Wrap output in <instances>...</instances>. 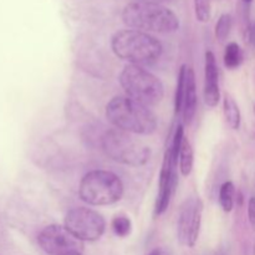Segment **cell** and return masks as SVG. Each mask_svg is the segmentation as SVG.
I'll return each mask as SVG.
<instances>
[{
  "mask_svg": "<svg viewBox=\"0 0 255 255\" xmlns=\"http://www.w3.org/2000/svg\"><path fill=\"white\" fill-rule=\"evenodd\" d=\"M254 254H255V246H254Z\"/></svg>",
  "mask_w": 255,
  "mask_h": 255,
  "instance_id": "484cf974",
  "label": "cell"
},
{
  "mask_svg": "<svg viewBox=\"0 0 255 255\" xmlns=\"http://www.w3.org/2000/svg\"><path fill=\"white\" fill-rule=\"evenodd\" d=\"M148 255H161V252H159L158 249H154V251H152Z\"/></svg>",
  "mask_w": 255,
  "mask_h": 255,
  "instance_id": "d4e9b609",
  "label": "cell"
},
{
  "mask_svg": "<svg viewBox=\"0 0 255 255\" xmlns=\"http://www.w3.org/2000/svg\"><path fill=\"white\" fill-rule=\"evenodd\" d=\"M105 153L117 163L126 166H144L151 157V148L132 133L120 128L105 132L101 139Z\"/></svg>",
  "mask_w": 255,
  "mask_h": 255,
  "instance_id": "5b68a950",
  "label": "cell"
},
{
  "mask_svg": "<svg viewBox=\"0 0 255 255\" xmlns=\"http://www.w3.org/2000/svg\"><path fill=\"white\" fill-rule=\"evenodd\" d=\"M252 2H253V0H241V4L243 5L244 11H246V14L249 11V7H251Z\"/></svg>",
  "mask_w": 255,
  "mask_h": 255,
  "instance_id": "cb8c5ba5",
  "label": "cell"
},
{
  "mask_svg": "<svg viewBox=\"0 0 255 255\" xmlns=\"http://www.w3.org/2000/svg\"><path fill=\"white\" fill-rule=\"evenodd\" d=\"M243 61V51L237 42H229L224 51V65L227 69L234 70L241 66Z\"/></svg>",
  "mask_w": 255,
  "mask_h": 255,
  "instance_id": "2e32d148",
  "label": "cell"
},
{
  "mask_svg": "<svg viewBox=\"0 0 255 255\" xmlns=\"http://www.w3.org/2000/svg\"><path fill=\"white\" fill-rule=\"evenodd\" d=\"M111 227L114 233L120 238H125L131 233L132 223L128 217L126 216H116L111 222Z\"/></svg>",
  "mask_w": 255,
  "mask_h": 255,
  "instance_id": "d6986e66",
  "label": "cell"
},
{
  "mask_svg": "<svg viewBox=\"0 0 255 255\" xmlns=\"http://www.w3.org/2000/svg\"><path fill=\"white\" fill-rule=\"evenodd\" d=\"M203 203L197 197L184 201L181 206L177 219V238L179 243L188 248H193L198 241L201 232Z\"/></svg>",
  "mask_w": 255,
  "mask_h": 255,
  "instance_id": "9c48e42d",
  "label": "cell"
},
{
  "mask_svg": "<svg viewBox=\"0 0 255 255\" xmlns=\"http://www.w3.org/2000/svg\"><path fill=\"white\" fill-rule=\"evenodd\" d=\"M194 12L198 21L208 22L212 16V0H193Z\"/></svg>",
  "mask_w": 255,
  "mask_h": 255,
  "instance_id": "44dd1931",
  "label": "cell"
},
{
  "mask_svg": "<svg viewBox=\"0 0 255 255\" xmlns=\"http://www.w3.org/2000/svg\"><path fill=\"white\" fill-rule=\"evenodd\" d=\"M106 117L116 128L132 134H152L157 119L148 106L128 96H116L107 104Z\"/></svg>",
  "mask_w": 255,
  "mask_h": 255,
  "instance_id": "3957f363",
  "label": "cell"
},
{
  "mask_svg": "<svg viewBox=\"0 0 255 255\" xmlns=\"http://www.w3.org/2000/svg\"><path fill=\"white\" fill-rule=\"evenodd\" d=\"M120 84L126 96L148 107L159 104L163 99L164 87L162 81L142 66L127 65L120 75Z\"/></svg>",
  "mask_w": 255,
  "mask_h": 255,
  "instance_id": "8992f818",
  "label": "cell"
},
{
  "mask_svg": "<svg viewBox=\"0 0 255 255\" xmlns=\"http://www.w3.org/2000/svg\"><path fill=\"white\" fill-rule=\"evenodd\" d=\"M204 102L213 109L221 100L219 91V72L216 56L212 51L206 52V66H204Z\"/></svg>",
  "mask_w": 255,
  "mask_h": 255,
  "instance_id": "8fae6325",
  "label": "cell"
},
{
  "mask_svg": "<svg viewBox=\"0 0 255 255\" xmlns=\"http://www.w3.org/2000/svg\"><path fill=\"white\" fill-rule=\"evenodd\" d=\"M179 171L183 174L184 177L189 176L192 173V169H193V163H194V152L192 148L191 142L188 141L187 137H184L183 142H182L181 151H179Z\"/></svg>",
  "mask_w": 255,
  "mask_h": 255,
  "instance_id": "4fadbf2b",
  "label": "cell"
},
{
  "mask_svg": "<svg viewBox=\"0 0 255 255\" xmlns=\"http://www.w3.org/2000/svg\"><path fill=\"white\" fill-rule=\"evenodd\" d=\"M197 85H196V75L192 67L187 69V79H186V92H184L183 109V121L186 124H191L193 121L197 112Z\"/></svg>",
  "mask_w": 255,
  "mask_h": 255,
  "instance_id": "7c38bea8",
  "label": "cell"
},
{
  "mask_svg": "<svg viewBox=\"0 0 255 255\" xmlns=\"http://www.w3.org/2000/svg\"><path fill=\"white\" fill-rule=\"evenodd\" d=\"M234 194H236V188H234V184L232 182H226V183L222 184L221 191H219V203H221L223 211L227 213L233 211Z\"/></svg>",
  "mask_w": 255,
  "mask_h": 255,
  "instance_id": "e0dca14e",
  "label": "cell"
},
{
  "mask_svg": "<svg viewBox=\"0 0 255 255\" xmlns=\"http://www.w3.org/2000/svg\"><path fill=\"white\" fill-rule=\"evenodd\" d=\"M37 243L47 255H82L85 249L84 242L60 224L45 227L37 236Z\"/></svg>",
  "mask_w": 255,
  "mask_h": 255,
  "instance_id": "52a82bcc",
  "label": "cell"
},
{
  "mask_svg": "<svg viewBox=\"0 0 255 255\" xmlns=\"http://www.w3.org/2000/svg\"><path fill=\"white\" fill-rule=\"evenodd\" d=\"M184 128L183 125H178L176 128V132H174L173 139H172V143L169 146V149H171L172 154V161H173L174 166L178 167V157H179V151H181L182 142L184 139Z\"/></svg>",
  "mask_w": 255,
  "mask_h": 255,
  "instance_id": "ffe728a7",
  "label": "cell"
},
{
  "mask_svg": "<svg viewBox=\"0 0 255 255\" xmlns=\"http://www.w3.org/2000/svg\"><path fill=\"white\" fill-rule=\"evenodd\" d=\"M79 196L89 206H111L124 196V183L114 172L95 169L82 177Z\"/></svg>",
  "mask_w": 255,
  "mask_h": 255,
  "instance_id": "277c9868",
  "label": "cell"
},
{
  "mask_svg": "<svg viewBox=\"0 0 255 255\" xmlns=\"http://www.w3.org/2000/svg\"><path fill=\"white\" fill-rule=\"evenodd\" d=\"M122 21L129 29L144 32L168 34L179 29V19L174 11L153 1L137 0L122 10Z\"/></svg>",
  "mask_w": 255,
  "mask_h": 255,
  "instance_id": "7a4b0ae2",
  "label": "cell"
},
{
  "mask_svg": "<svg viewBox=\"0 0 255 255\" xmlns=\"http://www.w3.org/2000/svg\"><path fill=\"white\" fill-rule=\"evenodd\" d=\"M223 111L224 116H226V121L229 125V127L233 129H238L239 126H241L242 120L241 110H239L238 104L229 95H227L223 100Z\"/></svg>",
  "mask_w": 255,
  "mask_h": 255,
  "instance_id": "5bb4252c",
  "label": "cell"
},
{
  "mask_svg": "<svg viewBox=\"0 0 255 255\" xmlns=\"http://www.w3.org/2000/svg\"><path fill=\"white\" fill-rule=\"evenodd\" d=\"M187 65H182L179 69L178 77H177V87L176 94H174V111L176 114H181L182 109H183V100H184V92H186V79H187Z\"/></svg>",
  "mask_w": 255,
  "mask_h": 255,
  "instance_id": "9a60e30c",
  "label": "cell"
},
{
  "mask_svg": "<svg viewBox=\"0 0 255 255\" xmlns=\"http://www.w3.org/2000/svg\"><path fill=\"white\" fill-rule=\"evenodd\" d=\"M111 49L119 59L137 66L156 64L163 51L158 39L148 32L134 29H124L115 32L111 39Z\"/></svg>",
  "mask_w": 255,
  "mask_h": 255,
  "instance_id": "6da1fadb",
  "label": "cell"
},
{
  "mask_svg": "<svg viewBox=\"0 0 255 255\" xmlns=\"http://www.w3.org/2000/svg\"><path fill=\"white\" fill-rule=\"evenodd\" d=\"M144 1H147V0H144Z\"/></svg>",
  "mask_w": 255,
  "mask_h": 255,
  "instance_id": "4316f807",
  "label": "cell"
},
{
  "mask_svg": "<svg viewBox=\"0 0 255 255\" xmlns=\"http://www.w3.org/2000/svg\"><path fill=\"white\" fill-rule=\"evenodd\" d=\"M65 227L82 242H96L104 236L106 222L99 212L76 207L67 212Z\"/></svg>",
  "mask_w": 255,
  "mask_h": 255,
  "instance_id": "ba28073f",
  "label": "cell"
},
{
  "mask_svg": "<svg viewBox=\"0 0 255 255\" xmlns=\"http://www.w3.org/2000/svg\"><path fill=\"white\" fill-rule=\"evenodd\" d=\"M233 26V17L231 14H222L216 25V37L221 42L226 41Z\"/></svg>",
  "mask_w": 255,
  "mask_h": 255,
  "instance_id": "ac0fdd59",
  "label": "cell"
},
{
  "mask_svg": "<svg viewBox=\"0 0 255 255\" xmlns=\"http://www.w3.org/2000/svg\"><path fill=\"white\" fill-rule=\"evenodd\" d=\"M247 39L251 42L252 46L255 47V21L249 22L247 26Z\"/></svg>",
  "mask_w": 255,
  "mask_h": 255,
  "instance_id": "603a6c76",
  "label": "cell"
},
{
  "mask_svg": "<svg viewBox=\"0 0 255 255\" xmlns=\"http://www.w3.org/2000/svg\"><path fill=\"white\" fill-rule=\"evenodd\" d=\"M248 218H249V222H251V226L253 227V229L255 231V196H253L251 199H249Z\"/></svg>",
  "mask_w": 255,
  "mask_h": 255,
  "instance_id": "7402d4cb",
  "label": "cell"
},
{
  "mask_svg": "<svg viewBox=\"0 0 255 255\" xmlns=\"http://www.w3.org/2000/svg\"><path fill=\"white\" fill-rule=\"evenodd\" d=\"M178 184V176H177V167L172 161L171 149H166L163 163H162L161 173H159V186L157 193L156 206H154V216L159 217L167 211L171 199L176 192Z\"/></svg>",
  "mask_w": 255,
  "mask_h": 255,
  "instance_id": "30bf717a",
  "label": "cell"
}]
</instances>
